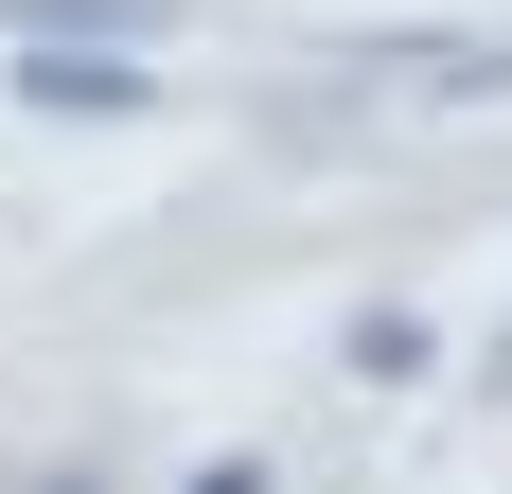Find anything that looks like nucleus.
I'll return each instance as SVG.
<instances>
[{
    "label": "nucleus",
    "mask_w": 512,
    "mask_h": 494,
    "mask_svg": "<svg viewBox=\"0 0 512 494\" xmlns=\"http://www.w3.org/2000/svg\"><path fill=\"white\" fill-rule=\"evenodd\" d=\"M18 106H36V124H142V53H106V36H18Z\"/></svg>",
    "instance_id": "1"
},
{
    "label": "nucleus",
    "mask_w": 512,
    "mask_h": 494,
    "mask_svg": "<svg viewBox=\"0 0 512 494\" xmlns=\"http://www.w3.org/2000/svg\"><path fill=\"white\" fill-rule=\"evenodd\" d=\"M159 18H177V0H0V36H159Z\"/></svg>",
    "instance_id": "2"
},
{
    "label": "nucleus",
    "mask_w": 512,
    "mask_h": 494,
    "mask_svg": "<svg viewBox=\"0 0 512 494\" xmlns=\"http://www.w3.org/2000/svg\"><path fill=\"white\" fill-rule=\"evenodd\" d=\"M354 371H371V389H407V371H424V318H407V300H371V318H354Z\"/></svg>",
    "instance_id": "3"
},
{
    "label": "nucleus",
    "mask_w": 512,
    "mask_h": 494,
    "mask_svg": "<svg viewBox=\"0 0 512 494\" xmlns=\"http://www.w3.org/2000/svg\"><path fill=\"white\" fill-rule=\"evenodd\" d=\"M177 494H265V459H195V477H177Z\"/></svg>",
    "instance_id": "4"
},
{
    "label": "nucleus",
    "mask_w": 512,
    "mask_h": 494,
    "mask_svg": "<svg viewBox=\"0 0 512 494\" xmlns=\"http://www.w3.org/2000/svg\"><path fill=\"white\" fill-rule=\"evenodd\" d=\"M0 494H106V477H89V459H53V477H0Z\"/></svg>",
    "instance_id": "5"
},
{
    "label": "nucleus",
    "mask_w": 512,
    "mask_h": 494,
    "mask_svg": "<svg viewBox=\"0 0 512 494\" xmlns=\"http://www.w3.org/2000/svg\"><path fill=\"white\" fill-rule=\"evenodd\" d=\"M477 389H512V336H495V353H477Z\"/></svg>",
    "instance_id": "6"
}]
</instances>
